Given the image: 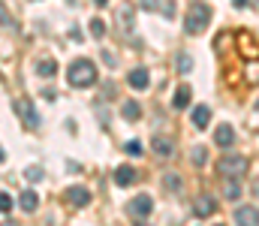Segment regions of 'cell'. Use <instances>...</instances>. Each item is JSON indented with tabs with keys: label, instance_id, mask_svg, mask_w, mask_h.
Segmentation results:
<instances>
[{
	"label": "cell",
	"instance_id": "cell-1",
	"mask_svg": "<svg viewBox=\"0 0 259 226\" xmlns=\"http://www.w3.org/2000/svg\"><path fill=\"white\" fill-rule=\"evenodd\" d=\"M66 81H69L72 87H91V84L97 81V67H94L91 61L78 58V61H72V64H69Z\"/></svg>",
	"mask_w": 259,
	"mask_h": 226
},
{
	"label": "cell",
	"instance_id": "cell-2",
	"mask_svg": "<svg viewBox=\"0 0 259 226\" xmlns=\"http://www.w3.org/2000/svg\"><path fill=\"white\" fill-rule=\"evenodd\" d=\"M208 21H211V6L208 3H193L190 12H187V18H184V30L190 36H196V33H202L208 27Z\"/></svg>",
	"mask_w": 259,
	"mask_h": 226
},
{
	"label": "cell",
	"instance_id": "cell-3",
	"mask_svg": "<svg viewBox=\"0 0 259 226\" xmlns=\"http://www.w3.org/2000/svg\"><path fill=\"white\" fill-rule=\"evenodd\" d=\"M217 169H220V175L238 181V178H244V172H247V157H241V154H226V157H220Z\"/></svg>",
	"mask_w": 259,
	"mask_h": 226
},
{
	"label": "cell",
	"instance_id": "cell-4",
	"mask_svg": "<svg viewBox=\"0 0 259 226\" xmlns=\"http://www.w3.org/2000/svg\"><path fill=\"white\" fill-rule=\"evenodd\" d=\"M154 211V202H151V196L148 193H142V196H133L127 202V214L130 217H148Z\"/></svg>",
	"mask_w": 259,
	"mask_h": 226
},
{
	"label": "cell",
	"instance_id": "cell-5",
	"mask_svg": "<svg viewBox=\"0 0 259 226\" xmlns=\"http://www.w3.org/2000/svg\"><path fill=\"white\" fill-rule=\"evenodd\" d=\"M66 199H69L72 208H88V205H91V193H88L84 187H69V190H66Z\"/></svg>",
	"mask_w": 259,
	"mask_h": 226
},
{
	"label": "cell",
	"instance_id": "cell-6",
	"mask_svg": "<svg viewBox=\"0 0 259 226\" xmlns=\"http://www.w3.org/2000/svg\"><path fill=\"white\" fill-rule=\"evenodd\" d=\"M15 109L21 112V118H24V124H27L30 130H39V115L33 112V106H27L24 100H18V103H15Z\"/></svg>",
	"mask_w": 259,
	"mask_h": 226
},
{
	"label": "cell",
	"instance_id": "cell-7",
	"mask_svg": "<svg viewBox=\"0 0 259 226\" xmlns=\"http://www.w3.org/2000/svg\"><path fill=\"white\" fill-rule=\"evenodd\" d=\"M127 81H130V87H133V91H145V87L151 84V75H148V70H142V67H139V70H133V73L127 75Z\"/></svg>",
	"mask_w": 259,
	"mask_h": 226
},
{
	"label": "cell",
	"instance_id": "cell-8",
	"mask_svg": "<svg viewBox=\"0 0 259 226\" xmlns=\"http://www.w3.org/2000/svg\"><path fill=\"white\" fill-rule=\"evenodd\" d=\"M214 142H217L220 148H232V142H235L232 127H229V124H220V127H217V133H214Z\"/></svg>",
	"mask_w": 259,
	"mask_h": 226
},
{
	"label": "cell",
	"instance_id": "cell-9",
	"mask_svg": "<svg viewBox=\"0 0 259 226\" xmlns=\"http://www.w3.org/2000/svg\"><path fill=\"white\" fill-rule=\"evenodd\" d=\"M235 226H256V208L253 205H244L235 211Z\"/></svg>",
	"mask_w": 259,
	"mask_h": 226
},
{
	"label": "cell",
	"instance_id": "cell-10",
	"mask_svg": "<svg viewBox=\"0 0 259 226\" xmlns=\"http://www.w3.org/2000/svg\"><path fill=\"white\" fill-rule=\"evenodd\" d=\"M214 208H217L214 196L202 193V196H199V202H196V214H199V217H211V214H214Z\"/></svg>",
	"mask_w": 259,
	"mask_h": 226
},
{
	"label": "cell",
	"instance_id": "cell-11",
	"mask_svg": "<svg viewBox=\"0 0 259 226\" xmlns=\"http://www.w3.org/2000/svg\"><path fill=\"white\" fill-rule=\"evenodd\" d=\"M133 181H136V169L133 166H118L115 169V184L118 187H130Z\"/></svg>",
	"mask_w": 259,
	"mask_h": 226
},
{
	"label": "cell",
	"instance_id": "cell-12",
	"mask_svg": "<svg viewBox=\"0 0 259 226\" xmlns=\"http://www.w3.org/2000/svg\"><path fill=\"white\" fill-rule=\"evenodd\" d=\"M18 205H21V211H36L39 208V196H36V190H24L21 193V199H18Z\"/></svg>",
	"mask_w": 259,
	"mask_h": 226
},
{
	"label": "cell",
	"instance_id": "cell-13",
	"mask_svg": "<svg viewBox=\"0 0 259 226\" xmlns=\"http://www.w3.org/2000/svg\"><path fill=\"white\" fill-rule=\"evenodd\" d=\"M190 118H193V127L205 130V127H208V121H211V112H208V106H196Z\"/></svg>",
	"mask_w": 259,
	"mask_h": 226
},
{
	"label": "cell",
	"instance_id": "cell-14",
	"mask_svg": "<svg viewBox=\"0 0 259 226\" xmlns=\"http://www.w3.org/2000/svg\"><path fill=\"white\" fill-rule=\"evenodd\" d=\"M172 106H175V109H187V106H190V87H187V84H181V87L175 91Z\"/></svg>",
	"mask_w": 259,
	"mask_h": 226
},
{
	"label": "cell",
	"instance_id": "cell-15",
	"mask_svg": "<svg viewBox=\"0 0 259 226\" xmlns=\"http://www.w3.org/2000/svg\"><path fill=\"white\" fill-rule=\"evenodd\" d=\"M36 73L42 75V78H52V75H58V61H52V58L39 61V64H36Z\"/></svg>",
	"mask_w": 259,
	"mask_h": 226
},
{
	"label": "cell",
	"instance_id": "cell-16",
	"mask_svg": "<svg viewBox=\"0 0 259 226\" xmlns=\"http://www.w3.org/2000/svg\"><path fill=\"white\" fill-rule=\"evenodd\" d=\"M151 148L157 151L160 157H172V154H175V145H172L169 139H163V136H160V139H154V142H151Z\"/></svg>",
	"mask_w": 259,
	"mask_h": 226
},
{
	"label": "cell",
	"instance_id": "cell-17",
	"mask_svg": "<svg viewBox=\"0 0 259 226\" xmlns=\"http://www.w3.org/2000/svg\"><path fill=\"white\" fill-rule=\"evenodd\" d=\"M121 115H124L127 121H139V115H142V109H139V103H136V100H127V103L121 106Z\"/></svg>",
	"mask_w": 259,
	"mask_h": 226
},
{
	"label": "cell",
	"instance_id": "cell-18",
	"mask_svg": "<svg viewBox=\"0 0 259 226\" xmlns=\"http://www.w3.org/2000/svg\"><path fill=\"white\" fill-rule=\"evenodd\" d=\"M91 36H97V39L106 36V21H103V18H94V21H91Z\"/></svg>",
	"mask_w": 259,
	"mask_h": 226
},
{
	"label": "cell",
	"instance_id": "cell-19",
	"mask_svg": "<svg viewBox=\"0 0 259 226\" xmlns=\"http://www.w3.org/2000/svg\"><path fill=\"white\" fill-rule=\"evenodd\" d=\"M24 178H27V181H30V184H36V181H42V178H46V172H42V169H39V166H30V169H27V172H24Z\"/></svg>",
	"mask_w": 259,
	"mask_h": 226
},
{
	"label": "cell",
	"instance_id": "cell-20",
	"mask_svg": "<svg viewBox=\"0 0 259 226\" xmlns=\"http://www.w3.org/2000/svg\"><path fill=\"white\" fill-rule=\"evenodd\" d=\"M238 196H241V184L229 178V184H226V199H238Z\"/></svg>",
	"mask_w": 259,
	"mask_h": 226
},
{
	"label": "cell",
	"instance_id": "cell-21",
	"mask_svg": "<svg viewBox=\"0 0 259 226\" xmlns=\"http://www.w3.org/2000/svg\"><path fill=\"white\" fill-rule=\"evenodd\" d=\"M124 148H127V154H133V157H142V154H145V148H142V142H139V139H130Z\"/></svg>",
	"mask_w": 259,
	"mask_h": 226
},
{
	"label": "cell",
	"instance_id": "cell-22",
	"mask_svg": "<svg viewBox=\"0 0 259 226\" xmlns=\"http://www.w3.org/2000/svg\"><path fill=\"white\" fill-rule=\"evenodd\" d=\"M163 184H166V190H181V178L178 175H166Z\"/></svg>",
	"mask_w": 259,
	"mask_h": 226
},
{
	"label": "cell",
	"instance_id": "cell-23",
	"mask_svg": "<svg viewBox=\"0 0 259 226\" xmlns=\"http://www.w3.org/2000/svg\"><path fill=\"white\" fill-rule=\"evenodd\" d=\"M9 211H12V196L0 193V214H9Z\"/></svg>",
	"mask_w": 259,
	"mask_h": 226
},
{
	"label": "cell",
	"instance_id": "cell-24",
	"mask_svg": "<svg viewBox=\"0 0 259 226\" xmlns=\"http://www.w3.org/2000/svg\"><path fill=\"white\" fill-rule=\"evenodd\" d=\"M0 27H15V21H12V15L6 12V6L0 3Z\"/></svg>",
	"mask_w": 259,
	"mask_h": 226
},
{
	"label": "cell",
	"instance_id": "cell-25",
	"mask_svg": "<svg viewBox=\"0 0 259 226\" xmlns=\"http://www.w3.org/2000/svg\"><path fill=\"white\" fill-rule=\"evenodd\" d=\"M190 160H193L196 166H202V163L208 160V154H205V148H193V154H190Z\"/></svg>",
	"mask_w": 259,
	"mask_h": 226
},
{
	"label": "cell",
	"instance_id": "cell-26",
	"mask_svg": "<svg viewBox=\"0 0 259 226\" xmlns=\"http://www.w3.org/2000/svg\"><path fill=\"white\" fill-rule=\"evenodd\" d=\"M178 70H181V73H190V70H193V61H190L187 55H181V58H178Z\"/></svg>",
	"mask_w": 259,
	"mask_h": 226
},
{
	"label": "cell",
	"instance_id": "cell-27",
	"mask_svg": "<svg viewBox=\"0 0 259 226\" xmlns=\"http://www.w3.org/2000/svg\"><path fill=\"white\" fill-rule=\"evenodd\" d=\"M139 6H142V9H157L160 0H139Z\"/></svg>",
	"mask_w": 259,
	"mask_h": 226
},
{
	"label": "cell",
	"instance_id": "cell-28",
	"mask_svg": "<svg viewBox=\"0 0 259 226\" xmlns=\"http://www.w3.org/2000/svg\"><path fill=\"white\" fill-rule=\"evenodd\" d=\"M232 3H235L238 9H241V6H247V0H232Z\"/></svg>",
	"mask_w": 259,
	"mask_h": 226
},
{
	"label": "cell",
	"instance_id": "cell-29",
	"mask_svg": "<svg viewBox=\"0 0 259 226\" xmlns=\"http://www.w3.org/2000/svg\"><path fill=\"white\" fill-rule=\"evenodd\" d=\"M94 3H97V6H106V3H109V0H94Z\"/></svg>",
	"mask_w": 259,
	"mask_h": 226
},
{
	"label": "cell",
	"instance_id": "cell-30",
	"mask_svg": "<svg viewBox=\"0 0 259 226\" xmlns=\"http://www.w3.org/2000/svg\"><path fill=\"white\" fill-rule=\"evenodd\" d=\"M3 157H6V154H3V148H0V160H3Z\"/></svg>",
	"mask_w": 259,
	"mask_h": 226
},
{
	"label": "cell",
	"instance_id": "cell-31",
	"mask_svg": "<svg viewBox=\"0 0 259 226\" xmlns=\"http://www.w3.org/2000/svg\"><path fill=\"white\" fill-rule=\"evenodd\" d=\"M3 226H15V223H3Z\"/></svg>",
	"mask_w": 259,
	"mask_h": 226
},
{
	"label": "cell",
	"instance_id": "cell-32",
	"mask_svg": "<svg viewBox=\"0 0 259 226\" xmlns=\"http://www.w3.org/2000/svg\"><path fill=\"white\" fill-rule=\"evenodd\" d=\"M136 226H148V223H136Z\"/></svg>",
	"mask_w": 259,
	"mask_h": 226
}]
</instances>
